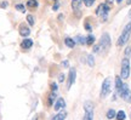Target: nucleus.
Wrapping results in <instances>:
<instances>
[{
  "label": "nucleus",
  "mask_w": 131,
  "mask_h": 120,
  "mask_svg": "<svg viewBox=\"0 0 131 120\" xmlns=\"http://www.w3.org/2000/svg\"><path fill=\"white\" fill-rule=\"evenodd\" d=\"M83 3L85 4V6H88V7H90V6H92L95 3V0H83Z\"/></svg>",
  "instance_id": "nucleus-22"
},
{
  "label": "nucleus",
  "mask_w": 131,
  "mask_h": 120,
  "mask_svg": "<svg viewBox=\"0 0 131 120\" xmlns=\"http://www.w3.org/2000/svg\"><path fill=\"white\" fill-rule=\"evenodd\" d=\"M7 1H3V3H1V4H0V6H1V7H3V9H6V6H7Z\"/></svg>",
  "instance_id": "nucleus-28"
},
{
  "label": "nucleus",
  "mask_w": 131,
  "mask_h": 120,
  "mask_svg": "<svg viewBox=\"0 0 131 120\" xmlns=\"http://www.w3.org/2000/svg\"><path fill=\"white\" fill-rule=\"evenodd\" d=\"M115 115H117V113L114 109H109L107 112V119H113V118H115Z\"/></svg>",
  "instance_id": "nucleus-18"
},
{
  "label": "nucleus",
  "mask_w": 131,
  "mask_h": 120,
  "mask_svg": "<svg viewBox=\"0 0 131 120\" xmlns=\"http://www.w3.org/2000/svg\"><path fill=\"white\" fill-rule=\"evenodd\" d=\"M85 28H86V30H89V32H91V29H92V28H91V26H90L89 23L85 24Z\"/></svg>",
  "instance_id": "nucleus-29"
},
{
  "label": "nucleus",
  "mask_w": 131,
  "mask_h": 120,
  "mask_svg": "<svg viewBox=\"0 0 131 120\" xmlns=\"http://www.w3.org/2000/svg\"><path fill=\"white\" fill-rule=\"evenodd\" d=\"M127 5H131V0H127Z\"/></svg>",
  "instance_id": "nucleus-34"
},
{
  "label": "nucleus",
  "mask_w": 131,
  "mask_h": 120,
  "mask_svg": "<svg viewBox=\"0 0 131 120\" xmlns=\"http://www.w3.org/2000/svg\"><path fill=\"white\" fill-rule=\"evenodd\" d=\"M131 56V46H127L125 50V58H130Z\"/></svg>",
  "instance_id": "nucleus-23"
},
{
  "label": "nucleus",
  "mask_w": 131,
  "mask_h": 120,
  "mask_svg": "<svg viewBox=\"0 0 131 120\" xmlns=\"http://www.w3.org/2000/svg\"><path fill=\"white\" fill-rule=\"evenodd\" d=\"M53 10H55V11H56V10H58V4L53 5Z\"/></svg>",
  "instance_id": "nucleus-32"
},
{
  "label": "nucleus",
  "mask_w": 131,
  "mask_h": 120,
  "mask_svg": "<svg viewBox=\"0 0 131 120\" xmlns=\"http://www.w3.org/2000/svg\"><path fill=\"white\" fill-rule=\"evenodd\" d=\"M125 116H126V115H125V112L120 111V112H118V113H117L115 118H117L118 120H124V119H125Z\"/></svg>",
  "instance_id": "nucleus-19"
},
{
  "label": "nucleus",
  "mask_w": 131,
  "mask_h": 120,
  "mask_svg": "<svg viewBox=\"0 0 131 120\" xmlns=\"http://www.w3.org/2000/svg\"><path fill=\"white\" fill-rule=\"evenodd\" d=\"M67 118V112H61L52 118V120H64Z\"/></svg>",
  "instance_id": "nucleus-13"
},
{
  "label": "nucleus",
  "mask_w": 131,
  "mask_h": 120,
  "mask_svg": "<svg viewBox=\"0 0 131 120\" xmlns=\"http://www.w3.org/2000/svg\"><path fill=\"white\" fill-rule=\"evenodd\" d=\"M98 45H100L101 51L107 50L108 47L111 46V38H109V35H108L107 33L102 35V38H101V40H100V44H98Z\"/></svg>",
  "instance_id": "nucleus-5"
},
{
  "label": "nucleus",
  "mask_w": 131,
  "mask_h": 120,
  "mask_svg": "<svg viewBox=\"0 0 131 120\" xmlns=\"http://www.w3.org/2000/svg\"><path fill=\"white\" fill-rule=\"evenodd\" d=\"M66 107V102L63 98H58L56 101V104H55V109L58 111V109H61V108H64Z\"/></svg>",
  "instance_id": "nucleus-10"
},
{
  "label": "nucleus",
  "mask_w": 131,
  "mask_h": 120,
  "mask_svg": "<svg viewBox=\"0 0 131 120\" xmlns=\"http://www.w3.org/2000/svg\"><path fill=\"white\" fill-rule=\"evenodd\" d=\"M130 35H131V22L130 23H127L126 27L123 29V32H122V34H120V37H119L118 42H117L118 46H124V45L127 42Z\"/></svg>",
  "instance_id": "nucleus-1"
},
{
  "label": "nucleus",
  "mask_w": 131,
  "mask_h": 120,
  "mask_svg": "<svg viewBox=\"0 0 131 120\" xmlns=\"http://www.w3.org/2000/svg\"><path fill=\"white\" fill-rule=\"evenodd\" d=\"M29 33H30L29 27H27L24 23H22L19 26V34H21V37H28Z\"/></svg>",
  "instance_id": "nucleus-8"
},
{
  "label": "nucleus",
  "mask_w": 131,
  "mask_h": 120,
  "mask_svg": "<svg viewBox=\"0 0 131 120\" xmlns=\"http://www.w3.org/2000/svg\"><path fill=\"white\" fill-rule=\"evenodd\" d=\"M95 42V37L94 35H89V37L86 38V44L88 45H92Z\"/></svg>",
  "instance_id": "nucleus-20"
},
{
  "label": "nucleus",
  "mask_w": 131,
  "mask_h": 120,
  "mask_svg": "<svg viewBox=\"0 0 131 120\" xmlns=\"http://www.w3.org/2000/svg\"><path fill=\"white\" fill-rule=\"evenodd\" d=\"M120 96L123 97V100H125L126 102H129V103H131V91L129 90V88H127L126 85L124 84L123 85V89L122 91H120Z\"/></svg>",
  "instance_id": "nucleus-6"
},
{
  "label": "nucleus",
  "mask_w": 131,
  "mask_h": 120,
  "mask_svg": "<svg viewBox=\"0 0 131 120\" xmlns=\"http://www.w3.org/2000/svg\"><path fill=\"white\" fill-rule=\"evenodd\" d=\"M108 11H109V6L108 4H101L98 6V9L96 10V15L101 17L103 22L107 21V17H108Z\"/></svg>",
  "instance_id": "nucleus-3"
},
{
  "label": "nucleus",
  "mask_w": 131,
  "mask_h": 120,
  "mask_svg": "<svg viewBox=\"0 0 131 120\" xmlns=\"http://www.w3.org/2000/svg\"><path fill=\"white\" fill-rule=\"evenodd\" d=\"M64 44H66V46L70 47V49L75 46V41L72 39V38H66V39H64Z\"/></svg>",
  "instance_id": "nucleus-15"
},
{
  "label": "nucleus",
  "mask_w": 131,
  "mask_h": 120,
  "mask_svg": "<svg viewBox=\"0 0 131 120\" xmlns=\"http://www.w3.org/2000/svg\"><path fill=\"white\" fill-rule=\"evenodd\" d=\"M127 16H129V17H130V18H131V10H130V11H129V15H127Z\"/></svg>",
  "instance_id": "nucleus-33"
},
{
  "label": "nucleus",
  "mask_w": 131,
  "mask_h": 120,
  "mask_svg": "<svg viewBox=\"0 0 131 120\" xmlns=\"http://www.w3.org/2000/svg\"><path fill=\"white\" fill-rule=\"evenodd\" d=\"M84 109L85 112H94V104L90 101H86L84 103Z\"/></svg>",
  "instance_id": "nucleus-14"
},
{
  "label": "nucleus",
  "mask_w": 131,
  "mask_h": 120,
  "mask_svg": "<svg viewBox=\"0 0 131 120\" xmlns=\"http://www.w3.org/2000/svg\"><path fill=\"white\" fill-rule=\"evenodd\" d=\"M117 1H118V3H122V1H123V0H117Z\"/></svg>",
  "instance_id": "nucleus-35"
},
{
  "label": "nucleus",
  "mask_w": 131,
  "mask_h": 120,
  "mask_svg": "<svg viewBox=\"0 0 131 120\" xmlns=\"http://www.w3.org/2000/svg\"><path fill=\"white\" fill-rule=\"evenodd\" d=\"M53 100H55V92H51V95H50V98H49V106L53 104Z\"/></svg>",
  "instance_id": "nucleus-26"
},
{
  "label": "nucleus",
  "mask_w": 131,
  "mask_h": 120,
  "mask_svg": "<svg viewBox=\"0 0 131 120\" xmlns=\"http://www.w3.org/2000/svg\"><path fill=\"white\" fill-rule=\"evenodd\" d=\"M88 63H89L90 67H94L95 60H94V56H92V55H89V56H88Z\"/></svg>",
  "instance_id": "nucleus-21"
},
{
  "label": "nucleus",
  "mask_w": 131,
  "mask_h": 120,
  "mask_svg": "<svg viewBox=\"0 0 131 120\" xmlns=\"http://www.w3.org/2000/svg\"><path fill=\"white\" fill-rule=\"evenodd\" d=\"M130 75V61L129 58H124L122 62V72H120V78L127 79Z\"/></svg>",
  "instance_id": "nucleus-2"
},
{
  "label": "nucleus",
  "mask_w": 131,
  "mask_h": 120,
  "mask_svg": "<svg viewBox=\"0 0 131 120\" xmlns=\"http://www.w3.org/2000/svg\"><path fill=\"white\" fill-rule=\"evenodd\" d=\"M57 89H58V86L56 85V83H52L51 84V91H52V92H56Z\"/></svg>",
  "instance_id": "nucleus-27"
},
{
  "label": "nucleus",
  "mask_w": 131,
  "mask_h": 120,
  "mask_svg": "<svg viewBox=\"0 0 131 120\" xmlns=\"http://www.w3.org/2000/svg\"><path fill=\"white\" fill-rule=\"evenodd\" d=\"M27 6L30 7V9H35L38 6V1L37 0H28V1H27Z\"/></svg>",
  "instance_id": "nucleus-16"
},
{
  "label": "nucleus",
  "mask_w": 131,
  "mask_h": 120,
  "mask_svg": "<svg viewBox=\"0 0 131 120\" xmlns=\"http://www.w3.org/2000/svg\"><path fill=\"white\" fill-rule=\"evenodd\" d=\"M111 89H112V83H111V79L107 78L104 79V81L102 84V89H101V97L104 98L111 93Z\"/></svg>",
  "instance_id": "nucleus-4"
},
{
  "label": "nucleus",
  "mask_w": 131,
  "mask_h": 120,
  "mask_svg": "<svg viewBox=\"0 0 131 120\" xmlns=\"http://www.w3.org/2000/svg\"><path fill=\"white\" fill-rule=\"evenodd\" d=\"M123 85H124V84L122 83V78H120V77H117V78H115V88H117L118 92H120V91H122Z\"/></svg>",
  "instance_id": "nucleus-12"
},
{
  "label": "nucleus",
  "mask_w": 131,
  "mask_h": 120,
  "mask_svg": "<svg viewBox=\"0 0 131 120\" xmlns=\"http://www.w3.org/2000/svg\"><path fill=\"white\" fill-rule=\"evenodd\" d=\"M27 21H28L29 26H33V24H34V18H33L32 15H28V16H27Z\"/></svg>",
  "instance_id": "nucleus-25"
},
{
  "label": "nucleus",
  "mask_w": 131,
  "mask_h": 120,
  "mask_svg": "<svg viewBox=\"0 0 131 120\" xmlns=\"http://www.w3.org/2000/svg\"><path fill=\"white\" fill-rule=\"evenodd\" d=\"M58 79H60V81H63V80H64V77H63V74H60Z\"/></svg>",
  "instance_id": "nucleus-31"
},
{
  "label": "nucleus",
  "mask_w": 131,
  "mask_h": 120,
  "mask_svg": "<svg viewBox=\"0 0 131 120\" xmlns=\"http://www.w3.org/2000/svg\"><path fill=\"white\" fill-rule=\"evenodd\" d=\"M56 1H57V0H56Z\"/></svg>",
  "instance_id": "nucleus-36"
},
{
  "label": "nucleus",
  "mask_w": 131,
  "mask_h": 120,
  "mask_svg": "<svg viewBox=\"0 0 131 120\" xmlns=\"http://www.w3.org/2000/svg\"><path fill=\"white\" fill-rule=\"evenodd\" d=\"M16 10H18L19 12H26V9H24V6L22 4L16 5Z\"/></svg>",
  "instance_id": "nucleus-24"
},
{
  "label": "nucleus",
  "mask_w": 131,
  "mask_h": 120,
  "mask_svg": "<svg viewBox=\"0 0 131 120\" xmlns=\"http://www.w3.org/2000/svg\"><path fill=\"white\" fill-rule=\"evenodd\" d=\"M75 77H77V72H75V68H70L69 70V77H68V83H67V89H70L72 85L74 84L75 81Z\"/></svg>",
  "instance_id": "nucleus-7"
},
{
  "label": "nucleus",
  "mask_w": 131,
  "mask_h": 120,
  "mask_svg": "<svg viewBox=\"0 0 131 120\" xmlns=\"http://www.w3.org/2000/svg\"><path fill=\"white\" fill-rule=\"evenodd\" d=\"M32 45H33V41L30 40V39H24L23 41H22V44H21V46H22L23 50H28V49H30Z\"/></svg>",
  "instance_id": "nucleus-9"
},
{
  "label": "nucleus",
  "mask_w": 131,
  "mask_h": 120,
  "mask_svg": "<svg viewBox=\"0 0 131 120\" xmlns=\"http://www.w3.org/2000/svg\"><path fill=\"white\" fill-rule=\"evenodd\" d=\"M81 4H83V0H72V7L73 10H79L81 7Z\"/></svg>",
  "instance_id": "nucleus-11"
},
{
  "label": "nucleus",
  "mask_w": 131,
  "mask_h": 120,
  "mask_svg": "<svg viewBox=\"0 0 131 120\" xmlns=\"http://www.w3.org/2000/svg\"><path fill=\"white\" fill-rule=\"evenodd\" d=\"M94 119V112H85L84 120H92Z\"/></svg>",
  "instance_id": "nucleus-17"
},
{
  "label": "nucleus",
  "mask_w": 131,
  "mask_h": 120,
  "mask_svg": "<svg viewBox=\"0 0 131 120\" xmlns=\"http://www.w3.org/2000/svg\"><path fill=\"white\" fill-rule=\"evenodd\" d=\"M68 64H69L68 61H63V62H62V66H63V67H68Z\"/></svg>",
  "instance_id": "nucleus-30"
}]
</instances>
